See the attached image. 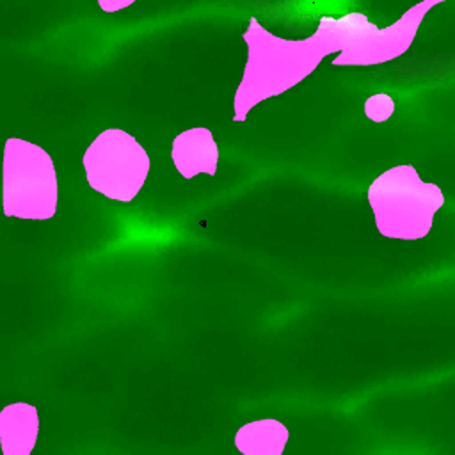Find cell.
<instances>
[{
    "label": "cell",
    "mask_w": 455,
    "mask_h": 455,
    "mask_svg": "<svg viewBox=\"0 0 455 455\" xmlns=\"http://www.w3.org/2000/svg\"><path fill=\"white\" fill-rule=\"evenodd\" d=\"M135 0H98L100 7L107 12H114V11H119L123 7H128L132 5Z\"/></svg>",
    "instance_id": "cell-5"
},
{
    "label": "cell",
    "mask_w": 455,
    "mask_h": 455,
    "mask_svg": "<svg viewBox=\"0 0 455 455\" xmlns=\"http://www.w3.org/2000/svg\"><path fill=\"white\" fill-rule=\"evenodd\" d=\"M171 155L176 169L185 178H194L199 172H217L219 149L210 130L203 126L180 133L172 142Z\"/></svg>",
    "instance_id": "cell-3"
},
{
    "label": "cell",
    "mask_w": 455,
    "mask_h": 455,
    "mask_svg": "<svg viewBox=\"0 0 455 455\" xmlns=\"http://www.w3.org/2000/svg\"><path fill=\"white\" fill-rule=\"evenodd\" d=\"M4 155L5 215L20 219L53 217L59 187L50 155L21 139H9Z\"/></svg>",
    "instance_id": "cell-1"
},
{
    "label": "cell",
    "mask_w": 455,
    "mask_h": 455,
    "mask_svg": "<svg viewBox=\"0 0 455 455\" xmlns=\"http://www.w3.org/2000/svg\"><path fill=\"white\" fill-rule=\"evenodd\" d=\"M39 430L37 409L28 403L7 405L0 414V441L5 455H28Z\"/></svg>",
    "instance_id": "cell-4"
},
{
    "label": "cell",
    "mask_w": 455,
    "mask_h": 455,
    "mask_svg": "<svg viewBox=\"0 0 455 455\" xmlns=\"http://www.w3.org/2000/svg\"><path fill=\"white\" fill-rule=\"evenodd\" d=\"M84 169L89 185L116 201H132L149 172L146 149L124 130L101 132L84 153Z\"/></svg>",
    "instance_id": "cell-2"
}]
</instances>
